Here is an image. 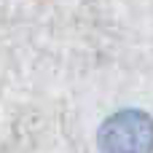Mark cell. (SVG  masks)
<instances>
[{
  "label": "cell",
  "mask_w": 153,
  "mask_h": 153,
  "mask_svg": "<svg viewBox=\"0 0 153 153\" xmlns=\"http://www.w3.org/2000/svg\"><path fill=\"white\" fill-rule=\"evenodd\" d=\"M102 153H151L153 124L145 113H118L100 132Z\"/></svg>",
  "instance_id": "obj_1"
}]
</instances>
